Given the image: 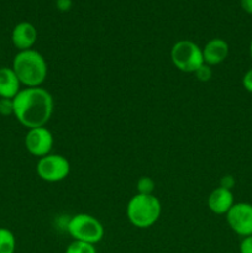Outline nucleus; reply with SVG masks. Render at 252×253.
I'll return each instance as SVG.
<instances>
[{"mask_svg": "<svg viewBox=\"0 0 252 253\" xmlns=\"http://www.w3.org/2000/svg\"><path fill=\"white\" fill-rule=\"evenodd\" d=\"M14 116L25 127H43L53 113V98L43 88H25L12 99Z\"/></svg>", "mask_w": 252, "mask_h": 253, "instance_id": "obj_1", "label": "nucleus"}, {"mask_svg": "<svg viewBox=\"0 0 252 253\" xmlns=\"http://www.w3.org/2000/svg\"><path fill=\"white\" fill-rule=\"evenodd\" d=\"M12 69L20 83L26 88H37L47 78V62L40 52L35 49L20 51L12 59Z\"/></svg>", "mask_w": 252, "mask_h": 253, "instance_id": "obj_2", "label": "nucleus"}, {"mask_svg": "<svg viewBox=\"0 0 252 253\" xmlns=\"http://www.w3.org/2000/svg\"><path fill=\"white\" fill-rule=\"evenodd\" d=\"M126 215L135 227L147 229L160 219L161 203L153 194H136L126 207Z\"/></svg>", "mask_w": 252, "mask_h": 253, "instance_id": "obj_3", "label": "nucleus"}, {"mask_svg": "<svg viewBox=\"0 0 252 253\" xmlns=\"http://www.w3.org/2000/svg\"><path fill=\"white\" fill-rule=\"evenodd\" d=\"M69 235L74 241L95 245L104 237V226L98 219L88 214H77L67 225Z\"/></svg>", "mask_w": 252, "mask_h": 253, "instance_id": "obj_4", "label": "nucleus"}, {"mask_svg": "<svg viewBox=\"0 0 252 253\" xmlns=\"http://www.w3.org/2000/svg\"><path fill=\"white\" fill-rule=\"evenodd\" d=\"M170 59L175 68L184 73H194L203 63V51L195 42L180 40L170 49Z\"/></svg>", "mask_w": 252, "mask_h": 253, "instance_id": "obj_5", "label": "nucleus"}, {"mask_svg": "<svg viewBox=\"0 0 252 253\" xmlns=\"http://www.w3.org/2000/svg\"><path fill=\"white\" fill-rule=\"evenodd\" d=\"M37 175L48 183H57L66 179L71 172L68 160L62 155H47L41 157L36 166Z\"/></svg>", "mask_w": 252, "mask_h": 253, "instance_id": "obj_6", "label": "nucleus"}, {"mask_svg": "<svg viewBox=\"0 0 252 253\" xmlns=\"http://www.w3.org/2000/svg\"><path fill=\"white\" fill-rule=\"evenodd\" d=\"M226 221L230 229L239 236L246 237L252 235V204L235 203L226 214Z\"/></svg>", "mask_w": 252, "mask_h": 253, "instance_id": "obj_7", "label": "nucleus"}, {"mask_svg": "<svg viewBox=\"0 0 252 253\" xmlns=\"http://www.w3.org/2000/svg\"><path fill=\"white\" fill-rule=\"evenodd\" d=\"M25 147L32 156L44 157L51 153L53 147V135L44 126L30 128L25 136Z\"/></svg>", "mask_w": 252, "mask_h": 253, "instance_id": "obj_8", "label": "nucleus"}, {"mask_svg": "<svg viewBox=\"0 0 252 253\" xmlns=\"http://www.w3.org/2000/svg\"><path fill=\"white\" fill-rule=\"evenodd\" d=\"M12 44L20 51L32 49V46L37 41V30L31 22L22 21L19 22L12 29L11 32Z\"/></svg>", "mask_w": 252, "mask_h": 253, "instance_id": "obj_9", "label": "nucleus"}, {"mask_svg": "<svg viewBox=\"0 0 252 253\" xmlns=\"http://www.w3.org/2000/svg\"><path fill=\"white\" fill-rule=\"evenodd\" d=\"M202 51L205 64L210 67L217 66L229 56V44L222 39H211Z\"/></svg>", "mask_w": 252, "mask_h": 253, "instance_id": "obj_10", "label": "nucleus"}, {"mask_svg": "<svg viewBox=\"0 0 252 253\" xmlns=\"http://www.w3.org/2000/svg\"><path fill=\"white\" fill-rule=\"evenodd\" d=\"M235 204L234 194L230 189L219 187L210 193L208 198V207L214 214L226 215Z\"/></svg>", "mask_w": 252, "mask_h": 253, "instance_id": "obj_11", "label": "nucleus"}, {"mask_svg": "<svg viewBox=\"0 0 252 253\" xmlns=\"http://www.w3.org/2000/svg\"><path fill=\"white\" fill-rule=\"evenodd\" d=\"M21 83L10 67L0 68V98L14 99L21 90Z\"/></svg>", "mask_w": 252, "mask_h": 253, "instance_id": "obj_12", "label": "nucleus"}, {"mask_svg": "<svg viewBox=\"0 0 252 253\" xmlns=\"http://www.w3.org/2000/svg\"><path fill=\"white\" fill-rule=\"evenodd\" d=\"M16 239L12 231L0 227V253H15Z\"/></svg>", "mask_w": 252, "mask_h": 253, "instance_id": "obj_13", "label": "nucleus"}, {"mask_svg": "<svg viewBox=\"0 0 252 253\" xmlns=\"http://www.w3.org/2000/svg\"><path fill=\"white\" fill-rule=\"evenodd\" d=\"M64 253H96L95 245L88 244V242L73 241L67 246Z\"/></svg>", "mask_w": 252, "mask_h": 253, "instance_id": "obj_14", "label": "nucleus"}, {"mask_svg": "<svg viewBox=\"0 0 252 253\" xmlns=\"http://www.w3.org/2000/svg\"><path fill=\"white\" fill-rule=\"evenodd\" d=\"M155 190V182L150 177H142L137 182V194H152Z\"/></svg>", "mask_w": 252, "mask_h": 253, "instance_id": "obj_15", "label": "nucleus"}, {"mask_svg": "<svg viewBox=\"0 0 252 253\" xmlns=\"http://www.w3.org/2000/svg\"><path fill=\"white\" fill-rule=\"evenodd\" d=\"M195 77H197L198 81L200 82H209L212 77V69L211 67L208 66V64L203 63L197 71L194 72Z\"/></svg>", "mask_w": 252, "mask_h": 253, "instance_id": "obj_16", "label": "nucleus"}, {"mask_svg": "<svg viewBox=\"0 0 252 253\" xmlns=\"http://www.w3.org/2000/svg\"><path fill=\"white\" fill-rule=\"evenodd\" d=\"M0 115H14V101H12V99L0 98Z\"/></svg>", "mask_w": 252, "mask_h": 253, "instance_id": "obj_17", "label": "nucleus"}, {"mask_svg": "<svg viewBox=\"0 0 252 253\" xmlns=\"http://www.w3.org/2000/svg\"><path fill=\"white\" fill-rule=\"evenodd\" d=\"M240 253H252V235L251 236L242 237L239 246Z\"/></svg>", "mask_w": 252, "mask_h": 253, "instance_id": "obj_18", "label": "nucleus"}, {"mask_svg": "<svg viewBox=\"0 0 252 253\" xmlns=\"http://www.w3.org/2000/svg\"><path fill=\"white\" fill-rule=\"evenodd\" d=\"M242 86L245 90L252 94V68H250L242 77Z\"/></svg>", "mask_w": 252, "mask_h": 253, "instance_id": "obj_19", "label": "nucleus"}, {"mask_svg": "<svg viewBox=\"0 0 252 253\" xmlns=\"http://www.w3.org/2000/svg\"><path fill=\"white\" fill-rule=\"evenodd\" d=\"M56 6L59 11H69L72 7V0H57Z\"/></svg>", "mask_w": 252, "mask_h": 253, "instance_id": "obj_20", "label": "nucleus"}, {"mask_svg": "<svg viewBox=\"0 0 252 253\" xmlns=\"http://www.w3.org/2000/svg\"><path fill=\"white\" fill-rule=\"evenodd\" d=\"M235 185V179L231 177V175H226L221 179V185L220 187L222 188H226V189L231 190V188Z\"/></svg>", "mask_w": 252, "mask_h": 253, "instance_id": "obj_21", "label": "nucleus"}, {"mask_svg": "<svg viewBox=\"0 0 252 253\" xmlns=\"http://www.w3.org/2000/svg\"><path fill=\"white\" fill-rule=\"evenodd\" d=\"M240 5L246 14L252 15V0H240Z\"/></svg>", "mask_w": 252, "mask_h": 253, "instance_id": "obj_22", "label": "nucleus"}, {"mask_svg": "<svg viewBox=\"0 0 252 253\" xmlns=\"http://www.w3.org/2000/svg\"><path fill=\"white\" fill-rule=\"evenodd\" d=\"M250 56H251L252 58V39H251V42H250Z\"/></svg>", "mask_w": 252, "mask_h": 253, "instance_id": "obj_23", "label": "nucleus"}]
</instances>
